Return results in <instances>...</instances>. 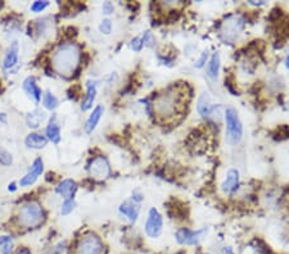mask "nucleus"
Returning a JSON list of instances; mask_svg holds the SVG:
<instances>
[{"label":"nucleus","instance_id":"1","mask_svg":"<svg viewBox=\"0 0 289 254\" xmlns=\"http://www.w3.org/2000/svg\"><path fill=\"white\" fill-rule=\"evenodd\" d=\"M81 60V51L75 42H64L59 45L51 57L53 68L59 76H72Z\"/></svg>","mask_w":289,"mask_h":254},{"label":"nucleus","instance_id":"2","mask_svg":"<svg viewBox=\"0 0 289 254\" xmlns=\"http://www.w3.org/2000/svg\"><path fill=\"white\" fill-rule=\"evenodd\" d=\"M45 213L37 202H27L19 207L18 225L23 229H36L44 222Z\"/></svg>","mask_w":289,"mask_h":254},{"label":"nucleus","instance_id":"3","mask_svg":"<svg viewBox=\"0 0 289 254\" xmlns=\"http://www.w3.org/2000/svg\"><path fill=\"white\" fill-rule=\"evenodd\" d=\"M180 108V96L174 90H166L165 93L157 96L153 104L156 113L162 118H169L178 113Z\"/></svg>","mask_w":289,"mask_h":254},{"label":"nucleus","instance_id":"4","mask_svg":"<svg viewBox=\"0 0 289 254\" xmlns=\"http://www.w3.org/2000/svg\"><path fill=\"white\" fill-rule=\"evenodd\" d=\"M226 123V140L230 144H238L243 138V123L238 112L233 107H228L224 112Z\"/></svg>","mask_w":289,"mask_h":254},{"label":"nucleus","instance_id":"5","mask_svg":"<svg viewBox=\"0 0 289 254\" xmlns=\"http://www.w3.org/2000/svg\"><path fill=\"white\" fill-rule=\"evenodd\" d=\"M244 26H246V21H244V18L242 15H229L223 22V26H221V36H223V39L225 41H234L242 33Z\"/></svg>","mask_w":289,"mask_h":254},{"label":"nucleus","instance_id":"6","mask_svg":"<svg viewBox=\"0 0 289 254\" xmlns=\"http://www.w3.org/2000/svg\"><path fill=\"white\" fill-rule=\"evenodd\" d=\"M104 244L95 234H86L78 240L76 246V254H103Z\"/></svg>","mask_w":289,"mask_h":254},{"label":"nucleus","instance_id":"7","mask_svg":"<svg viewBox=\"0 0 289 254\" xmlns=\"http://www.w3.org/2000/svg\"><path fill=\"white\" fill-rule=\"evenodd\" d=\"M163 230V217L160 213V211L157 208H151L148 212L147 221L144 225V231L147 234V237L152 238V239H157L161 237Z\"/></svg>","mask_w":289,"mask_h":254},{"label":"nucleus","instance_id":"8","mask_svg":"<svg viewBox=\"0 0 289 254\" xmlns=\"http://www.w3.org/2000/svg\"><path fill=\"white\" fill-rule=\"evenodd\" d=\"M208 229L203 228L199 230H190V229H179L175 234V239L180 246H197L203 238L207 235Z\"/></svg>","mask_w":289,"mask_h":254},{"label":"nucleus","instance_id":"9","mask_svg":"<svg viewBox=\"0 0 289 254\" xmlns=\"http://www.w3.org/2000/svg\"><path fill=\"white\" fill-rule=\"evenodd\" d=\"M87 171L91 177L96 180H106L111 175V165L108 159L103 156H98L93 158L87 166Z\"/></svg>","mask_w":289,"mask_h":254},{"label":"nucleus","instance_id":"10","mask_svg":"<svg viewBox=\"0 0 289 254\" xmlns=\"http://www.w3.org/2000/svg\"><path fill=\"white\" fill-rule=\"evenodd\" d=\"M239 185H241V174L237 168H230L226 172V176L221 183V192L226 195L235 194L238 192Z\"/></svg>","mask_w":289,"mask_h":254},{"label":"nucleus","instance_id":"11","mask_svg":"<svg viewBox=\"0 0 289 254\" xmlns=\"http://www.w3.org/2000/svg\"><path fill=\"white\" fill-rule=\"evenodd\" d=\"M42 172H44V162H42L41 158H36L32 162V165H31V168L28 170L27 174L19 180V186L21 188H27V186L33 185Z\"/></svg>","mask_w":289,"mask_h":254},{"label":"nucleus","instance_id":"12","mask_svg":"<svg viewBox=\"0 0 289 254\" xmlns=\"http://www.w3.org/2000/svg\"><path fill=\"white\" fill-rule=\"evenodd\" d=\"M118 212L121 216H124L125 219L129 220L130 224H135L139 219L140 206L133 201H125L118 207Z\"/></svg>","mask_w":289,"mask_h":254},{"label":"nucleus","instance_id":"13","mask_svg":"<svg viewBox=\"0 0 289 254\" xmlns=\"http://www.w3.org/2000/svg\"><path fill=\"white\" fill-rule=\"evenodd\" d=\"M77 189H78V185L75 180L66 179L58 184V186L55 188V193H57L59 197L63 198L64 201H68V199H75V195H76V193H77Z\"/></svg>","mask_w":289,"mask_h":254},{"label":"nucleus","instance_id":"14","mask_svg":"<svg viewBox=\"0 0 289 254\" xmlns=\"http://www.w3.org/2000/svg\"><path fill=\"white\" fill-rule=\"evenodd\" d=\"M22 89H23L24 93L27 94L31 99H33V102L36 103V104L37 103H40L42 93H41V89H40L39 85H37L36 78L33 77V76H28V77L23 81V84H22Z\"/></svg>","mask_w":289,"mask_h":254},{"label":"nucleus","instance_id":"15","mask_svg":"<svg viewBox=\"0 0 289 254\" xmlns=\"http://www.w3.org/2000/svg\"><path fill=\"white\" fill-rule=\"evenodd\" d=\"M103 113H104V107L102 104H98L94 108L93 112L87 117L86 123H85V132L86 134H93L94 130L98 127L100 120H102Z\"/></svg>","mask_w":289,"mask_h":254},{"label":"nucleus","instance_id":"16","mask_svg":"<svg viewBox=\"0 0 289 254\" xmlns=\"http://www.w3.org/2000/svg\"><path fill=\"white\" fill-rule=\"evenodd\" d=\"M18 42L13 41L3 58V64L1 66H3L4 69H10L14 66H17V63H18Z\"/></svg>","mask_w":289,"mask_h":254},{"label":"nucleus","instance_id":"17","mask_svg":"<svg viewBox=\"0 0 289 254\" xmlns=\"http://www.w3.org/2000/svg\"><path fill=\"white\" fill-rule=\"evenodd\" d=\"M197 112L201 117L206 118V117H210L212 113V104H211V96L207 91H203L201 95H199L198 100H197Z\"/></svg>","mask_w":289,"mask_h":254},{"label":"nucleus","instance_id":"18","mask_svg":"<svg viewBox=\"0 0 289 254\" xmlns=\"http://www.w3.org/2000/svg\"><path fill=\"white\" fill-rule=\"evenodd\" d=\"M48 138L45 135H41L39 132H31L27 135V138L24 139V144L26 147L30 148V149H42V148L46 147L48 144Z\"/></svg>","mask_w":289,"mask_h":254},{"label":"nucleus","instance_id":"19","mask_svg":"<svg viewBox=\"0 0 289 254\" xmlns=\"http://www.w3.org/2000/svg\"><path fill=\"white\" fill-rule=\"evenodd\" d=\"M96 93H98V89H96V82H91L89 81L86 84V94L84 96V100L81 103V109L82 111H89L91 107H93L94 102H95Z\"/></svg>","mask_w":289,"mask_h":254},{"label":"nucleus","instance_id":"20","mask_svg":"<svg viewBox=\"0 0 289 254\" xmlns=\"http://www.w3.org/2000/svg\"><path fill=\"white\" fill-rule=\"evenodd\" d=\"M221 68V58L219 53H214L212 57L208 59L207 62V76L211 78L212 81H216L219 78V73H220Z\"/></svg>","mask_w":289,"mask_h":254},{"label":"nucleus","instance_id":"21","mask_svg":"<svg viewBox=\"0 0 289 254\" xmlns=\"http://www.w3.org/2000/svg\"><path fill=\"white\" fill-rule=\"evenodd\" d=\"M46 138H48V140H50L51 143L59 144L62 135H60V126L55 122V118L50 120L48 127H46Z\"/></svg>","mask_w":289,"mask_h":254},{"label":"nucleus","instance_id":"22","mask_svg":"<svg viewBox=\"0 0 289 254\" xmlns=\"http://www.w3.org/2000/svg\"><path fill=\"white\" fill-rule=\"evenodd\" d=\"M44 120H45V114L40 111L31 112L26 116V123L30 129H37Z\"/></svg>","mask_w":289,"mask_h":254},{"label":"nucleus","instance_id":"23","mask_svg":"<svg viewBox=\"0 0 289 254\" xmlns=\"http://www.w3.org/2000/svg\"><path fill=\"white\" fill-rule=\"evenodd\" d=\"M42 105L48 109V111H54L59 105L58 98L51 93V91H45L42 94Z\"/></svg>","mask_w":289,"mask_h":254},{"label":"nucleus","instance_id":"24","mask_svg":"<svg viewBox=\"0 0 289 254\" xmlns=\"http://www.w3.org/2000/svg\"><path fill=\"white\" fill-rule=\"evenodd\" d=\"M14 249V242L12 237L1 235L0 237V254H12Z\"/></svg>","mask_w":289,"mask_h":254},{"label":"nucleus","instance_id":"25","mask_svg":"<svg viewBox=\"0 0 289 254\" xmlns=\"http://www.w3.org/2000/svg\"><path fill=\"white\" fill-rule=\"evenodd\" d=\"M76 208L75 199H68V201H63L62 206H60V215L68 216L69 213H72Z\"/></svg>","mask_w":289,"mask_h":254},{"label":"nucleus","instance_id":"26","mask_svg":"<svg viewBox=\"0 0 289 254\" xmlns=\"http://www.w3.org/2000/svg\"><path fill=\"white\" fill-rule=\"evenodd\" d=\"M142 41L143 45H144L145 48H154V45H156V36L151 32V31H145L142 36Z\"/></svg>","mask_w":289,"mask_h":254},{"label":"nucleus","instance_id":"27","mask_svg":"<svg viewBox=\"0 0 289 254\" xmlns=\"http://www.w3.org/2000/svg\"><path fill=\"white\" fill-rule=\"evenodd\" d=\"M13 163V157L8 150L0 147V165L10 166Z\"/></svg>","mask_w":289,"mask_h":254},{"label":"nucleus","instance_id":"28","mask_svg":"<svg viewBox=\"0 0 289 254\" xmlns=\"http://www.w3.org/2000/svg\"><path fill=\"white\" fill-rule=\"evenodd\" d=\"M48 6H49L48 1H33L30 5V10L32 13H40L44 12Z\"/></svg>","mask_w":289,"mask_h":254},{"label":"nucleus","instance_id":"29","mask_svg":"<svg viewBox=\"0 0 289 254\" xmlns=\"http://www.w3.org/2000/svg\"><path fill=\"white\" fill-rule=\"evenodd\" d=\"M112 21L108 19V18H104L99 24V31L103 35H109L112 32Z\"/></svg>","mask_w":289,"mask_h":254},{"label":"nucleus","instance_id":"30","mask_svg":"<svg viewBox=\"0 0 289 254\" xmlns=\"http://www.w3.org/2000/svg\"><path fill=\"white\" fill-rule=\"evenodd\" d=\"M130 48H131V50L135 51V53H140L142 49L144 48V45H143V41H142V37L136 36V37L131 39V41H130Z\"/></svg>","mask_w":289,"mask_h":254},{"label":"nucleus","instance_id":"31","mask_svg":"<svg viewBox=\"0 0 289 254\" xmlns=\"http://www.w3.org/2000/svg\"><path fill=\"white\" fill-rule=\"evenodd\" d=\"M207 62H208V51L205 50V51H202V54H201V57L198 58V60L194 63V66H196L197 68L201 69L206 66V63Z\"/></svg>","mask_w":289,"mask_h":254},{"label":"nucleus","instance_id":"32","mask_svg":"<svg viewBox=\"0 0 289 254\" xmlns=\"http://www.w3.org/2000/svg\"><path fill=\"white\" fill-rule=\"evenodd\" d=\"M115 12V5L111 3V1H104L102 5V13L106 15L112 14V13Z\"/></svg>","mask_w":289,"mask_h":254},{"label":"nucleus","instance_id":"33","mask_svg":"<svg viewBox=\"0 0 289 254\" xmlns=\"http://www.w3.org/2000/svg\"><path fill=\"white\" fill-rule=\"evenodd\" d=\"M131 201L135 202V203H138V204H140L143 201H144V195H143L140 192H138V190H135V192H133Z\"/></svg>","mask_w":289,"mask_h":254},{"label":"nucleus","instance_id":"34","mask_svg":"<svg viewBox=\"0 0 289 254\" xmlns=\"http://www.w3.org/2000/svg\"><path fill=\"white\" fill-rule=\"evenodd\" d=\"M224 254H235V253L230 247H226V248L224 249Z\"/></svg>","mask_w":289,"mask_h":254},{"label":"nucleus","instance_id":"35","mask_svg":"<svg viewBox=\"0 0 289 254\" xmlns=\"http://www.w3.org/2000/svg\"><path fill=\"white\" fill-rule=\"evenodd\" d=\"M286 68L289 69V49L287 51V57H286Z\"/></svg>","mask_w":289,"mask_h":254},{"label":"nucleus","instance_id":"36","mask_svg":"<svg viewBox=\"0 0 289 254\" xmlns=\"http://www.w3.org/2000/svg\"><path fill=\"white\" fill-rule=\"evenodd\" d=\"M8 190H9V192H14V190H15V184H10L9 188H8Z\"/></svg>","mask_w":289,"mask_h":254},{"label":"nucleus","instance_id":"37","mask_svg":"<svg viewBox=\"0 0 289 254\" xmlns=\"http://www.w3.org/2000/svg\"><path fill=\"white\" fill-rule=\"evenodd\" d=\"M17 254H31V252L27 251V249H23V251L18 252V253H17Z\"/></svg>","mask_w":289,"mask_h":254}]
</instances>
